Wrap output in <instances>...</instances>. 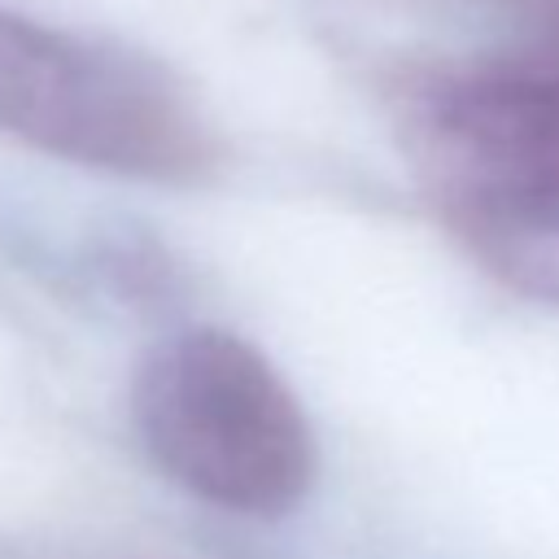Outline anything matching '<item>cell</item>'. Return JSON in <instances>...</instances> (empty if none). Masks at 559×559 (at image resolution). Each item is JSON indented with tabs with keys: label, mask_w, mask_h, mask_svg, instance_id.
<instances>
[{
	"label": "cell",
	"mask_w": 559,
	"mask_h": 559,
	"mask_svg": "<svg viewBox=\"0 0 559 559\" xmlns=\"http://www.w3.org/2000/svg\"><path fill=\"white\" fill-rule=\"evenodd\" d=\"M148 459L205 507L280 520L314 485L310 419L275 362L227 328L162 336L131 380Z\"/></svg>",
	"instance_id": "1"
},
{
	"label": "cell",
	"mask_w": 559,
	"mask_h": 559,
	"mask_svg": "<svg viewBox=\"0 0 559 559\" xmlns=\"http://www.w3.org/2000/svg\"><path fill=\"white\" fill-rule=\"evenodd\" d=\"M0 127L118 179L201 183L218 166L214 127L166 66L13 9H0Z\"/></svg>",
	"instance_id": "2"
},
{
	"label": "cell",
	"mask_w": 559,
	"mask_h": 559,
	"mask_svg": "<svg viewBox=\"0 0 559 559\" xmlns=\"http://www.w3.org/2000/svg\"><path fill=\"white\" fill-rule=\"evenodd\" d=\"M406 148L441 210L559 205V87L507 61L432 79L406 105Z\"/></svg>",
	"instance_id": "3"
},
{
	"label": "cell",
	"mask_w": 559,
	"mask_h": 559,
	"mask_svg": "<svg viewBox=\"0 0 559 559\" xmlns=\"http://www.w3.org/2000/svg\"><path fill=\"white\" fill-rule=\"evenodd\" d=\"M441 214L485 275L524 301L559 306V205H459Z\"/></svg>",
	"instance_id": "4"
},
{
	"label": "cell",
	"mask_w": 559,
	"mask_h": 559,
	"mask_svg": "<svg viewBox=\"0 0 559 559\" xmlns=\"http://www.w3.org/2000/svg\"><path fill=\"white\" fill-rule=\"evenodd\" d=\"M507 66L520 70L524 79H537V83H546V87H559V13H555L515 57H507Z\"/></svg>",
	"instance_id": "5"
}]
</instances>
